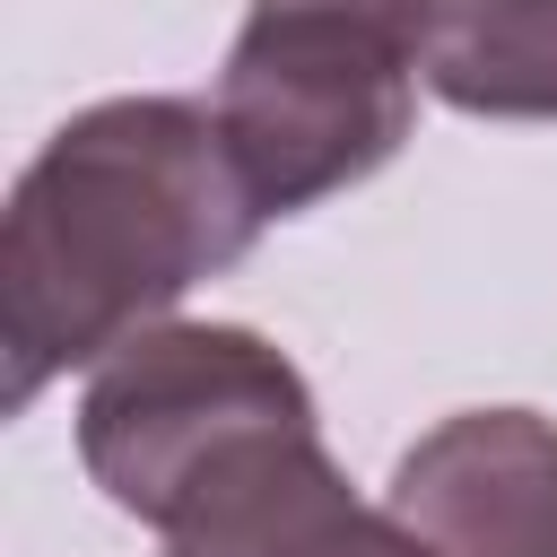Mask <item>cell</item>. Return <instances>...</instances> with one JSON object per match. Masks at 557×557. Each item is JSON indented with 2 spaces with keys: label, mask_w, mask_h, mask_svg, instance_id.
<instances>
[{
  "label": "cell",
  "mask_w": 557,
  "mask_h": 557,
  "mask_svg": "<svg viewBox=\"0 0 557 557\" xmlns=\"http://www.w3.org/2000/svg\"><path fill=\"white\" fill-rule=\"evenodd\" d=\"M261 9H331V17H357L392 44H409V52H426V35L444 17V0H261Z\"/></svg>",
  "instance_id": "6"
},
{
  "label": "cell",
  "mask_w": 557,
  "mask_h": 557,
  "mask_svg": "<svg viewBox=\"0 0 557 557\" xmlns=\"http://www.w3.org/2000/svg\"><path fill=\"white\" fill-rule=\"evenodd\" d=\"M287 435H313V392L270 339L235 322L139 331L96 366L78 400L87 479L148 531H174L200 496H218Z\"/></svg>",
  "instance_id": "2"
},
{
  "label": "cell",
  "mask_w": 557,
  "mask_h": 557,
  "mask_svg": "<svg viewBox=\"0 0 557 557\" xmlns=\"http://www.w3.org/2000/svg\"><path fill=\"white\" fill-rule=\"evenodd\" d=\"M261 218L218 113L183 96H113L61 122L0 218V400L26 409L52 374L139 339V322L244 261Z\"/></svg>",
  "instance_id": "1"
},
{
  "label": "cell",
  "mask_w": 557,
  "mask_h": 557,
  "mask_svg": "<svg viewBox=\"0 0 557 557\" xmlns=\"http://www.w3.org/2000/svg\"><path fill=\"white\" fill-rule=\"evenodd\" d=\"M383 513L426 557H557V426L461 409L400 453Z\"/></svg>",
  "instance_id": "4"
},
{
  "label": "cell",
  "mask_w": 557,
  "mask_h": 557,
  "mask_svg": "<svg viewBox=\"0 0 557 557\" xmlns=\"http://www.w3.org/2000/svg\"><path fill=\"white\" fill-rule=\"evenodd\" d=\"M426 87L487 122H557V0H444Z\"/></svg>",
  "instance_id": "5"
},
{
  "label": "cell",
  "mask_w": 557,
  "mask_h": 557,
  "mask_svg": "<svg viewBox=\"0 0 557 557\" xmlns=\"http://www.w3.org/2000/svg\"><path fill=\"white\" fill-rule=\"evenodd\" d=\"M313 557H426V548H418L392 513H366V505H357V522H348L331 548H313Z\"/></svg>",
  "instance_id": "7"
},
{
  "label": "cell",
  "mask_w": 557,
  "mask_h": 557,
  "mask_svg": "<svg viewBox=\"0 0 557 557\" xmlns=\"http://www.w3.org/2000/svg\"><path fill=\"white\" fill-rule=\"evenodd\" d=\"M409 70L418 52L357 17L252 0L218 78V131L252 200L287 218V209H313L322 191L366 183L409 139Z\"/></svg>",
  "instance_id": "3"
}]
</instances>
